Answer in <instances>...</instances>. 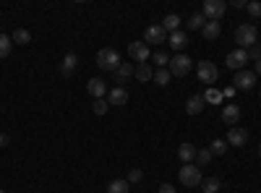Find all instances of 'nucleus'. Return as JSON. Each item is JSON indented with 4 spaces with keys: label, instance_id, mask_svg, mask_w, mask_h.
<instances>
[{
    "label": "nucleus",
    "instance_id": "0eeeda50",
    "mask_svg": "<svg viewBox=\"0 0 261 193\" xmlns=\"http://www.w3.org/2000/svg\"><path fill=\"white\" fill-rule=\"evenodd\" d=\"M248 63V52L246 50H241V47H235V50H230L227 52V58H225V66L230 68V71H243V66Z\"/></svg>",
    "mask_w": 261,
    "mask_h": 193
},
{
    "label": "nucleus",
    "instance_id": "72a5a7b5",
    "mask_svg": "<svg viewBox=\"0 0 261 193\" xmlns=\"http://www.w3.org/2000/svg\"><path fill=\"white\" fill-rule=\"evenodd\" d=\"M141 178H144V173H141V170L139 167H134V170H130V173H128V183H141Z\"/></svg>",
    "mask_w": 261,
    "mask_h": 193
},
{
    "label": "nucleus",
    "instance_id": "f257e3e1",
    "mask_svg": "<svg viewBox=\"0 0 261 193\" xmlns=\"http://www.w3.org/2000/svg\"><path fill=\"white\" fill-rule=\"evenodd\" d=\"M178 180H180L186 188H199V185L204 183L201 167H199V164H193V162L183 164V167H180V173H178Z\"/></svg>",
    "mask_w": 261,
    "mask_h": 193
},
{
    "label": "nucleus",
    "instance_id": "9b49d317",
    "mask_svg": "<svg viewBox=\"0 0 261 193\" xmlns=\"http://www.w3.org/2000/svg\"><path fill=\"white\" fill-rule=\"evenodd\" d=\"M227 146H235V149H241V146H246V141H248V131L246 128H230V133H227Z\"/></svg>",
    "mask_w": 261,
    "mask_h": 193
},
{
    "label": "nucleus",
    "instance_id": "79ce46f5",
    "mask_svg": "<svg viewBox=\"0 0 261 193\" xmlns=\"http://www.w3.org/2000/svg\"><path fill=\"white\" fill-rule=\"evenodd\" d=\"M258 157H261V144H258Z\"/></svg>",
    "mask_w": 261,
    "mask_h": 193
},
{
    "label": "nucleus",
    "instance_id": "bb28decb",
    "mask_svg": "<svg viewBox=\"0 0 261 193\" xmlns=\"http://www.w3.org/2000/svg\"><path fill=\"white\" fill-rule=\"evenodd\" d=\"M151 63H154L157 68H167V66H170V55H167L165 50H157L154 55H151Z\"/></svg>",
    "mask_w": 261,
    "mask_h": 193
},
{
    "label": "nucleus",
    "instance_id": "a878e982",
    "mask_svg": "<svg viewBox=\"0 0 261 193\" xmlns=\"http://www.w3.org/2000/svg\"><path fill=\"white\" fill-rule=\"evenodd\" d=\"M11 47H13V37L0 34V58H8L11 55Z\"/></svg>",
    "mask_w": 261,
    "mask_h": 193
},
{
    "label": "nucleus",
    "instance_id": "423d86ee",
    "mask_svg": "<svg viewBox=\"0 0 261 193\" xmlns=\"http://www.w3.org/2000/svg\"><path fill=\"white\" fill-rule=\"evenodd\" d=\"M227 11V3L225 0H204V6H201V13L206 21H220Z\"/></svg>",
    "mask_w": 261,
    "mask_h": 193
},
{
    "label": "nucleus",
    "instance_id": "aec40b11",
    "mask_svg": "<svg viewBox=\"0 0 261 193\" xmlns=\"http://www.w3.org/2000/svg\"><path fill=\"white\" fill-rule=\"evenodd\" d=\"M178 157L183 159V164L193 162V159H196V146H193V144H188V141H186V144H180V146H178Z\"/></svg>",
    "mask_w": 261,
    "mask_h": 193
},
{
    "label": "nucleus",
    "instance_id": "a211bd4d",
    "mask_svg": "<svg viewBox=\"0 0 261 193\" xmlns=\"http://www.w3.org/2000/svg\"><path fill=\"white\" fill-rule=\"evenodd\" d=\"M128 102V92L123 87H115L110 89V99H107V104H113V107H123Z\"/></svg>",
    "mask_w": 261,
    "mask_h": 193
},
{
    "label": "nucleus",
    "instance_id": "f704fd0d",
    "mask_svg": "<svg viewBox=\"0 0 261 193\" xmlns=\"http://www.w3.org/2000/svg\"><path fill=\"white\" fill-rule=\"evenodd\" d=\"M107 107H110V104H107V99H94V113L97 115H105Z\"/></svg>",
    "mask_w": 261,
    "mask_h": 193
},
{
    "label": "nucleus",
    "instance_id": "412c9836",
    "mask_svg": "<svg viewBox=\"0 0 261 193\" xmlns=\"http://www.w3.org/2000/svg\"><path fill=\"white\" fill-rule=\"evenodd\" d=\"M178 26H180V16H178V13H167V16L162 18V29H165L167 34L178 32Z\"/></svg>",
    "mask_w": 261,
    "mask_h": 193
},
{
    "label": "nucleus",
    "instance_id": "39448f33",
    "mask_svg": "<svg viewBox=\"0 0 261 193\" xmlns=\"http://www.w3.org/2000/svg\"><path fill=\"white\" fill-rule=\"evenodd\" d=\"M196 76H199V81L206 84V87H214L217 78H220V68H217L214 63H209V60H201L199 66H196Z\"/></svg>",
    "mask_w": 261,
    "mask_h": 193
},
{
    "label": "nucleus",
    "instance_id": "c85d7f7f",
    "mask_svg": "<svg viewBox=\"0 0 261 193\" xmlns=\"http://www.w3.org/2000/svg\"><path fill=\"white\" fill-rule=\"evenodd\" d=\"M32 42V34L27 29H16L13 32V45H29Z\"/></svg>",
    "mask_w": 261,
    "mask_h": 193
},
{
    "label": "nucleus",
    "instance_id": "6e6552de",
    "mask_svg": "<svg viewBox=\"0 0 261 193\" xmlns=\"http://www.w3.org/2000/svg\"><path fill=\"white\" fill-rule=\"evenodd\" d=\"M128 55H130V60H136V66H139V63H146L151 58V50L144 39L141 42H128Z\"/></svg>",
    "mask_w": 261,
    "mask_h": 193
},
{
    "label": "nucleus",
    "instance_id": "c756f323",
    "mask_svg": "<svg viewBox=\"0 0 261 193\" xmlns=\"http://www.w3.org/2000/svg\"><path fill=\"white\" fill-rule=\"evenodd\" d=\"M209 162H212V152H209V149H196V164L206 167Z\"/></svg>",
    "mask_w": 261,
    "mask_h": 193
},
{
    "label": "nucleus",
    "instance_id": "4468645a",
    "mask_svg": "<svg viewBox=\"0 0 261 193\" xmlns=\"http://www.w3.org/2000/svg\"><path fill=\"white\" fill-rule=\"evenodd\" d=\"M86 92H89L94 99H105L107 94V84L102 78H89V84H86Z\"/></svg>",
    "mask_w": 261,
    "mask_h": 193
},
{
    "label": "nucleus",
    "instance_id": "6ab92c4d",
    "mask_svg": "<svg viewBox=\"0 0 261 193\" xmlns=\"http://www.w3.org/2000/svg\"><path fill=\"white\" fill-rule=\"evenodd\" d=\"M201 34H204V39L214 42L217 37L222 34V26H220V21H206V24H204V29H201Z\"/></svg>",
    "mask_w": 261,
    "mask_h": 193
},
{
    "label": "nucleus",
    "instance_id": "dca6fc26",
    "mask_svg": "<svg viewBox=\"0 0 261 193\" xmlns=\"http://www.w3.org/2000/svg\"><path fill=\"white\" fill-rule=\"evenodd\" d=\"M134 71H136V66H134V63H120V66H118V71L113 73L115 84H123V81H128L130 76H134Z\"/></svg>",
    "mask_w": 261,
    "mask_h": 193
},
{
    "label": "nucleus",
    "instance_id": "20e7f679",
    "mask_svg": "<svg viewBox=\"0 0 261 193\" xmlns=\"http://www.w3.org/2000/svg\"><path fill=\"white\" fill-rule=\"evenodd\" d=\"M97 66L102 68V71H118V66H120V52L118 50H113V47H105V50H99L97 52Z\"/></svg>",
    "mask_w": 261,
    "mask_h": 193
},
{
    "label": "nucleus",
    "instance_id": "7ed1b4c3",
    "mask_svg": "<svg viewBox=\"0 0 261 193\" xmlns=\"http://www.w3.org/2000/svg\"><path fill=\"white\" fill-rule=\"evenodd\" d=\"M167 71H170V76H178V78H183V76H188L191 71H193V60L188 58V55H172L170 58V66H167Z\"/></svg>",
    "mask_w": 261,
    "mask_h": 193
},
{
    "label": "nucleus",
    "instance_id": "2f4dec72",
    "mask_svg": "<svg viewBox=\"0 0 261 193\" xmlns=\"http://www.w3.org/2000/svg\"><path fill=\"white\" fill-rule=\"evenodd\" d=\"M204 99H206V102H214V104H220V102H222V92L214 89V87H209V89L204 92Z\"/></svg>",
    "mask_w": 261,
    "mask_h": 193
},
{
    "label": "nucleus",
    "instance_id": "c9c22d12",
    "mask_svg": "<svg viewBox=\"0 0 261 193\" xmlns=\"http://www.w3.org/2000/svg\"><path fill=\"white\" fill-rule=\"evenodd\" d=\"M246 52H248V60H258V58H261V47H258V45H253V47L246 50Z\"/></svg>",
    "mask_w": 261,
    "mask_h": 193
},
{
    "label": "nucleus",
    "instance_id": "f03ea898",
    "mask_svg": "<svg viewBox=\"0 0 261 193\" xmlns=\"http://www.w3.org/2000/svg\"><path fill=\"white\" fill-rule=\"evenodd\" d=\"M235 42L241 50H251L253 45H258V32L253 24H241L235 29Z\"/></svg>",
    "mask_w": 261,
    "mask_h": 193
},
{
    "label": "nucleus",
    "instance_id": "a19ab883",
    "mask_svg": "<svg viewBox=\"0 0 261 193\" xmlns=\"http://www.w3.org/2000/svg\"><path fill=\"white\" fill-rule=\"evenodd\" d=\"M8 141H11V139H8L6 133H0V146H8Z\"/></svg>",
    "mask_w": 261,
    "mask_h": 193
},
{
    "label": "nucleus",
    "instance_id": "9d476101",
    "mask_svg": "<svg viewBox=\"0 0 261 193\" xmlns=\"http://www.w3.org/2000/svg\"><path fill=\"white\" fill-rule=\"evenodd\" d=\"M144 42L149 45H162V42H167V32L162 29V24H151V26H146V32H144Z\"/></svg>",
    "mask_w": 261,
    "mask_h": 193
},
{
    "label": "nucleus",
    "instance_id": "e433bc0d",
    "mask_svg": "<svg viewBox=\"0 0 261 193\" xmlns=\"http://www.w3.org/2000/svg\"><path fill=\"white\" fill-rule=\"evenodd\" d=\"M160 193H178V190L172 188L170 183H162V185H160Z\"/></svg>",
    "mask_w": 261,
    "mask_h": 193
},
{
    "label": "nucleus",
    "instance_id": "f3484780",
    "mask_svg": "<svg viewBox=\"0 0 261 193\" xmlns=\"http://www.w3.org/2000/svg\"><path fill=\"white\" fill-rule=\"evenodd\" d=\"M76 66H79V55H76V52H68V55L63 58V66H60V73H63V76H73Z\"/></svg>",
    "mask_w": 261,
    "mask_h": 193
},
{
    "label": "nucleus",
    "instance_id": "473e14b6",
    "mask_svg": "<svg viewBox=\"0 0 261 193\" xmlns=\"http://www.w3.org/2000/svg\"><path fill=\"white\" fill-rule=\"evenodd\" d=\"M246 11L253 16V18H261V3H258V0H253V3H248L246 6Z\"/></svg>",
    "mask_w": 261,
    "mask_h": 193
},
{
    "label": "nucleus",
    "instance_id": "58836bf2",
    "mask_svg": "<svg viewBox=\"0 0 261 193\" xmlns=\"http://www.w3.org/2000/svg\"><path fill=\"white\" fill-rule=\"evenodd\" d=\"M253 63H256V68H253V73H256V76H261V58H258V60H253Z\"/></svg>",
    "mask_w": 261,
    "mask_h": 193
},
{
    "label": "nucleus",
    "instance_id": "ddd939ff",
    "mask_svg": "<svg viewBox=\"0 0 261 193\" xmlns=\"http://www.w3.org/2000/svg\"><path fill=\"white\" fill-rule=\"evenodd\" d=\"M222 120L227 123V125H238V120H241V107H238L235 102H230V104H225L222 107Z\"/></svg>",
    "mask_w": 261,
    "mask_h": 193
},
{
    "label": "nucleus",
    "instance_id": "ea45409f",
    "mask_svg": "<svg viewBox=\"0 0 261 193\" xmlns=\"http://www.w3.org/2000/svg\"><path fill=\"white\" fill-rule=\"evenodd\" d=\"M232 94H235V87H227V89L222 92V97H232Z\"/></svg>",
    "mask_w": 261,
    "mask_h": 193
},
{
    "label": "nucleus",
    "instance_id": "cd10ccee",
    "mask_svg": "<svg viewBox=\"0 0 261 193\" xmlns=\"http://www.w3.org/2000/svg\"><path fill=\"white\" fill-rule=\"evenodd\" d=\"M170 71L167 68H160V71H154V78H151V81H154L157 84V87H167V84H170Z\"/></svg>",
    "mask_w": 261,
    "mask_h": 193
},
{
    "label": "nucleus",
    "instance_id": "393cba45",
    "mask_svg": "<svg viewBox=\"0 0 261 193\" xmlns=\"http://www.w3.org/2000/svg\"><path fill=\"white\" fill-rule=\"evenodd\" d=\"M209 152H212L214 157H222V154L227 152V141H222V139H214V141L209 144Z\"/></svg>",
    "mask_w": 261,
    "mask_h": 193
},
{
    "label": "nucleus",
    "instance_id": "2eb2a0df",
    "mask_svg": "<svg viewBox=\"0 0 261 193\" xmlns=\"http://www.w3.org/2000/svg\"><path fill=\"white\" fill-rule=\"evenodd\" d=\"M204 104H206L204 94H193V97H188V102H186V113H188V115H199V113L204 110Z\"/></svg>",
    "mask_w": 261,
    "mask_h": 193
},
{
    "label": "nucleus",
    "instance_id": "f8f14e48",
    "mask_svg": "<svg viewBox=\"0 0 261 193\" xmlns=\"http://www.w3.org/2000/svg\"><path fill=\"white\" fill-rule=\"evenodd\" d=\"M167 45L180 55V50H186V45H188V34L180 32V29H178V32H172V34H167Z\"/></svg>",
    "mask_w": 261,
    "mask_h": 193
},
{
    "label": "nucleus",
    "instance_id": "1a4fd4ad",
    "mask_svg": "<svg viewBox=\"0 0 261 193\" xmlns=\"http://www.w3.org/2000/svg\"><path fill=\"white\" fill-rule=\"evenodd\" d=\"M232 87L235 89H243V92H251L256 87V73L253 71H238L235 78H232Z\"/></svg>",
    "mask_w": 261,
    "mask_h": 193
},
{
    "label": "nucleus",
    "instance_id": "5701e85b",
    "mask_svg": "<svg viewBox=\"0 0 261 193\" xmlns=\"http://www.w3.org/2000/svg\"><path fill=\"white\" fill-rule=\"evenodd\" d=\"M204 24H206V18H204V13H191V18L186 21V26H188V32H201V29H204Z\"/></svg>",
    "mask_w": 261,
    "mask_h": 193
},
{
    "label": "nucleus",
    "instance_id": "4be33fe9",
    "mask_svg": "<svg viewBox=\"0 0 261 193\" xmlns=\"http://www.w3.org/2000/svg\"><path fill=\"white\" fill-rule=\"evenodd\" d=\"M134 76H136L139 81H151V78H154V71H151V63H139L136 71H134Z\"/></svg>",
    "mask_w": 261,
    "mask_h": 193
},
{
    "label": "nucleus",
    "instance_id": "b1692460",
    "mask_svg": "<svg viewBox=\"0 0 261 193\" xmlns=\"http://www.w3.org/2000/svg\"><path fill=\"white\" fill-rule=\"evenodd\" d=\"M107 193H130V183H128L125 178L110 180V185H107Z\"/></svg>",
    "mask_w": 261,
    "mask_h": 193
},
{
    "label": "nucleus",
    "instance_id": "4c0bfd02",
    "mask_svg": "<svg viewBox=\"0 0 261 193\" xmlns=\"http://www.w3.org/2000/svg\"><path fill=\"white\" fill-rule=\"evenodd\" d=\"M232 6H235V8H246L248 3H246V0H232Z\"/></svg>",
    "mask_w": 261,
    "mask_h": 193
},
{
    "label": "nucleus",
    "instance_id": "7c9ffc66",
    "mask_svg": "<svg viewBox=\"0 0 261 193\" xmlns=\"http://www.w3.org/2000/svg\"><path fill=\"white\" fill-rule=\"evenodd\" d=\"M201 188H204V193H217V190L222 188V183H220V178H206L201 183Z\"/></svg>",
    "mask_w": 261,
    "mask_h": 193
}]
</instances>
